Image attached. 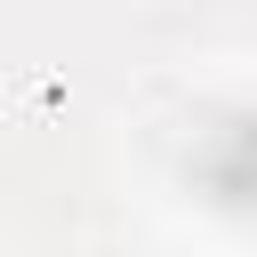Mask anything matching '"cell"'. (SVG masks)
<instances>
[{
    "label": "cell",
    "mask_w": 257,
    "mask_h": 257,
    "mask_svg": "<svg viewBox=\"0 0 257 257\" xmlns=\"http://www.w3.org/2000/svg\"><path fill=\"white\" fill-rule=\"evenodd\" d=\"M201 185H209V201H225V209H257V112H241V120H225V128L209 137Z\"/></svg>",
    "instance_id": "6da1fadb"
}]
</instances>
